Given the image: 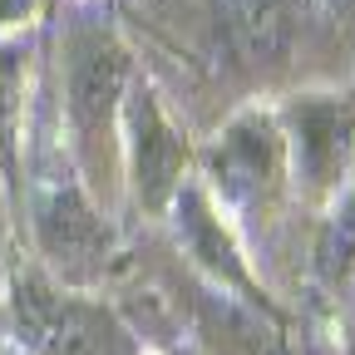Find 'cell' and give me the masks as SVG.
Segmentation results:
<instances>
[{
  "instance_id": "8992f818",
  "label": "cell",
  "mask_w": 355,
  "mask_h": 355,
  "mask_svg": "<svg viewBox=\"0 0 355 355\" xmlns=\"http://www.w3.org/2000/svg\"><path fill=\"white\" fill-rule=\"evenodd\" d=\"M286 158L306 193H336L340 178L355 168V104L340 99H301L291 109Z\"/></svg>"
},
{
  "instance_id": "9c48e42d",
  "label": "cell",
  "mask_w": 355,
  "mask_h": 355,
  "mask_svg": "<svg viewBox=\"0 0 355 355\" xmlns=\"http://www.w3.org/2000/svg\"><path fill=\"white\" fill-rule=\"evenodd\" d=\"M30 128V40H0V178L20 193V158Z\"/></svg>"
},
{
  "instance_id": "4fadbf2b",
  "label": "cell",
  "mask_w": 355,
  "mask_h": 355,
  "mask_svg": "<svg viewBox=\"0 0 355 355\" xmlns=\"http://www.w3.org/2000/svg\"><path fill=\"white\" fill-rule=\"evenodd\" d=\"M173 355H193V350H173Z\"/></svg>"
},
{
  "instance_id": "5b68a950",
  "label": "cell",
  "mask_w": 355,
  "mask_h": 355,
  "mask_svg": "<svg viewBox=\"0 0 355 355\" xmlns=\"http://www.w3.org/2000/svg\"><path fill=\"white\" fill-rule=\"evenodd\" d=\"M286 178V139L277 119L266 114H242L217 133V144L207 148V188L222 198L232 212L252 217L266 212Z\"/></svg>"
},
{
  "instance_id": "30bf717a",
  "label": "cell",
  "mask_w": 355,
  "mask_h": 355,
  "mask_svg": "<svg viewBox=\"0 0 355 355\" xmlns=\"http://www.w3.org/2000/svg\"><path fill=\"white\" fill-rule=\"evenodd\" d=\"M316 266L326 282H340L355 272V188L331 207V217L321 222V237H316Z\"/></svg>"
},
{
  "instance_id": "277c9868",
  "label": "cell",
  "mask_w": 355,
  "mask_h": 355,
  "mask_svg": "<svg viewBox=\"0 0 355 355\" xmlns=\"http://www.w3.org/2000/svg\"><path fill=\"white\" fill-rule=\"evenodd\" d=\"M188 163H193L188 139L173 128L153 89L144 79H133L123 94V119H119V168L128 173L139 207L168 212L188 183Z\"/></svg>"
},
{
  "instance_id": "6da1fadb",
  "label": "cell",
  "mask_w": 355,
  "mask_h": 355,
  "mask_svg": "<svg viewBox=\"0 0 355 355\" xmlns=\"http://www.w3.org/2000/svg\"><path fill=\"white\" fill-rule=\"evenodd\" d=\"M25 158H20V178H25V212H30V237H35V257L40 272L55 277L60 286H94L109 261H114V222L104 217L99 198L89 193V183L79 178L64 133H55L50 114L25 128Z\"/></svg>"
},
{
  "instance_id": "3957f363",
  "label": "cell",
  "mask_w": 355,
  "mask_h": 355,
  "mask_svg": "<svg viewBox=\"0 0 355 355\" xmlns=\"http://www.w3.org/2000/svg\"><path fill=\"white\" fill-rule=\"evenodd\" d=\"M6 301L30 355H139V340L109 301L60 286L40 266H10Z\"/></svg>"
},
{
  "instance_id": "7c38bea8",
  "label": "cell",
  "mask_w": 355,
  "mask_h": 355,
  "mask_svg": "<svg viewBox=\"0 0 355 355\" xmlns=\"http://www.w3.org/2000/svg\"><path fill=\"white\" fill-rule=\"evenodd\" d=\"M35 6H40V0H0V30L25 25V20L35 15Z\"/></svg>"
},
{
  "instance_id": "52a82bcc",
  "label": "cell",
  "mask_w": 355,
  "mask_h": 355,
  "mask_svg": "<svg viewBox=\"0 0 355 355\" xmlns=\"http://www.w3.org/2000/svg\"><path fill=\"white\" fill-rule=\"evenodd\" d=\"M222 35L247 69H282L296 40V0H217Z\"/></svg>"
},
{
  "instance_id": "7a4b0ae2",
  "label": "cell",
  "mask_w": 355,
  "mask_h": 355,
  "mask_svg": "<svg viewBox=\"0 0 355 355\" xmlns=\"http://www.w3.org/2000/svg\"><path fill=\"white\" fill-rule=\"evenodd\" d=\"M133 84V60L99 15H74L60 40V104H64V148L99 198L119 183V119Z\"/></svg>"
},
{
  "instance_id": "ba28073f",
  "label": "cell",
  "mask_w": 355,
  "mask_h": 355,
  "mask_svg": "<svg viewBox=\"0 0 355 355\" xmlns=\"http://www.w3.org/2000/svg\"><path fill=\"white\" fill-rule=\"evenodd\" d=\"M168 212L178 217V237H183V247L193 252L198 266H207L222 286L247 291V301H261L257 286H252L247 261H242V252H237V242H232V232L222 227V217L212 212V198H207L198 183H183V193L173 198Z\"/></svg>"
},
{
  "instance_id": "8fae6325",
  "label": "cell",
  "mask_w": 355,
  "mask_h": 355,
  "mask_svg": "<svg viewBox=\"0 0 355 355\" xmlns=\"http://www.w3.org/2000/svg\"><path fill=\"white\" fill-rule=\"evenodd\" d=\"M6 282H10V188L0 178V301H6Z\"/></svg>"
}]
</instances>
